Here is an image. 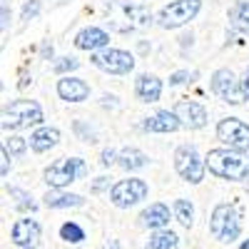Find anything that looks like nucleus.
Returning <instances> with one entry per match:
<instances>
[{"instance_id":"1","label":"nucleus","mask_w":249,"mask_h":249,"mask_svg":"<svg viewBox=\"0 0 249 249\" xmlns=\"http://www.w3.org/2000/svg\"><path fill=\"white\" fill-rule=\"evenodd\" d=\"M210 175L230 182H249V152H237L230 147H214L204 157Z\"/></svg>"},{"instance_id":"2","label":"nucleus","mask_w":249,"mask_h":249,"mask_svg":"<svg viewBox=\"0 0 249 249\" xmlns=\"http://www.w3.org/2000/svg\"><path fill=\"white\" fill-rule=\"evenodd\" d=\"M45 115L35 100H13L3 107V130H23L33 124H43Z\"/></svg>"},{"instance_id":"3","label":"nucleus","mask_w":249,"mask_h":249,"mask_svg":"<svg viewBox=\"0 0 249 249\" xmlns=\"http://www.w3.org/2000/svg\"><path fill=\"white\" fill-rule=\"evenodd\" d=\"M85 175H88L85 160H80V157H60L45 170L43 179H45L48 187H53V190H65L68 184H72L75 179H82Z\"/></svg>"},{"instance_id":"4","label":"nucleus","mask_w":249,"mask_h":249,"mask_svg":"<svg viewBox=\"0 0 249 249\" xmlns=\"http://www.w3.org/2000/svg\"><path fill=\"white\" fill-rule=\"evenodd\" d=\"M210 232H212L214 239H219L224 244L239 239V234H242L239 212L234 210L232 204H227V202L217 204L212 210V217H210Z\"/></svg>"},{"instance_id":"5","label":"nucleus","mask_w":249,"mask_h":249,"mask_svg":"<svg viewBox=\"0 0 249 249\" xmlns=\"http://www.w3.org/2000/svg\"><path fill=\"white\" fill-rule=\"evenodd\" d=\"M199 10H202V0H175V3L164 5L155 20L164 30H177V28L187 25L190 20H195Z\"/></svg>"},{"instance_id":"6","label":"nucleus","mask_w":249,"mask_h":249,"mask_svg":"<svg viewBox=\"0 0 249 249\" xmlns=\"http://www.w3.org/2000/svg\"><path fill=\"white\" fill-rule=\"evenodd\" d=\"M175 170L184 182L199 184L204 179V172H207V162L199 157L195 144H179L175 150Z\"/></svg>"},{"instance_id":"7","label":"nucleus","mask_w":249,"mask_h":249,"mask_svg":"<svg viewBox=\"0 0 249 249\" xmlns=\"http://www.w3.org/2000/svg\"><path fill=\"white\" fill-rule=\"evenodd\" d=\"M150 195V187L144 179L130 177V179H120L110 187V202L120 210H130V207L140 204L142 199H147Z\"/></svg>"},{"instance_id":"8","label":"nucleus","mask_w":249,"mask_h":249,"mask_svg":"<svg viewBox=\"0 0 249 249\" xmlns=\"http://www.w3.org/2000/svg\"><path fill=\"white\" fill-rule=\"evenodd\" d=\"M92 65L107 75H130L135 70V55L127 50H120V48H107V50H100L90 55Z\"/></svg>"},{"instance_id":"9","label":"nucleus","mask_w":249,"mask_h":249,"mask_svg":"<svg viewBox=\"0 0 249 249\" xmlns=\"http://www.w3.org/2000/svg\"><path fill=\"white\" fill-rule=\"evenodd\" d=\"M212 92L227 102V105H242V102L247 100L244 90H242V80L232 72V70H227V68H219L212 72Z\"/></svg>"},{"instance_id":"10","label":"nucleus","mask_w":249,"mask_h":249,"mask_svg":"<svg viewBox=\"0 0 249 249\" xmlns=\"http://www.w3.org/2000/svg\"><path fill=\"white\" fill-rule=\"evenodd\" d=\"M217 140L230 150L249 152V124L239 117H224L217 124Z\"/></svg>"},{"instance_id":"11","label":"nucleus","mask_w":249,"mask_h":249,"mask_svg":"<svg viewBox=\"0 0 249 249\" xmlns=\"http://www.w3.org/2000/svg\"><path fill=\"white\" fill-rule=\"evenodd\" d=\"M37 239H40V222L33 219V217H20L10 227V242L18 244V247L30 249Z\"/></svg>"},{"instance_id":"12","label":"nucleus","mask_w":249,"mask_h":249,"mask_svg":"<svg viewBox=\"0 0 249 249\" xmlns=\"http://www.w3.org/2000/svg\"><path fill=\"white\" fill-rule=\"evenodd\" d=\"M175 115L179 117L182 127L187 130H202L207 124V110L195 100H179L175 107Z\"/></svg>"},{"instance_id":"13","label":"nucleus","mask_w":249,"mask_h":249,"mask_svg":"<svg viewBox=\"0 0 249 249\" xmlns=\"http://www.w3.org/2000/svg\"><path fill=\"white\" fill-rule=\"evenodd\" d=\"M75 48L77 50H88L90 55L92 53H100V50H107L110 48V35L102 30V28H82L77 35H75Z\"/></svg>"},{"instance_id":"14","label":"nucleus","mask_w":249,"mask_h":249,"mask_svg":"<svg viewBox=\"0 0 249 249\" xmlns=\"http://www.w3.org/2000/svg\"><path fill=\"white\" fill-rule=\"evenodd\" d=\"M179 127H182V122L175 115V110H157L155 115L144 117V122H142L144 132H162V135H167V132H177Z\"/></svg>"},{"instance_id":"15","label":"nucleus","mask_w":249,"mask_h":249,"mask_svg":"<svg viewBox=\"0 0 249 249\" xmlns=\"http://www.w3.org/2000/svg\"><path fill=\"white\" fill-rule=\"evenodd\" d=\"M57 95H60V100H65V102H85L90 97V85L85 80L68 75V77L57 80Z\"/></svg>"},{"instance_id":"16","label":"nucleus","mask_w":249,"mask_h":249,"mask_svg":"<svg viewBox=\"0 0 249 249\" xmlns=\"http://www.w3.org/2000/svg\"><path fill=\"white\" fill-rule=\"evenodd\" d=\"M135 95H137L140 102H147V105H150V102H157L160 95H162V80L157 75H152V72L137 75V80H135Z\"/></svg>"},{"instance_id":"17","label":"nucleus","mask_w":249,"mask_h":249,"mask_svg":"<svg viewBox=\"0 0 249 249\" xmlns=\"http://www.w3.org/2000/svg\"><path fill=\"white\" fill-rule=\"evenodd\" d=\"M140 222L144 227H150V230L160 232V230H164V227L170 224V207L162 204V202H155L140 214Z\"/></svg>"},{"instance_id":"18","label":"nucleus","mask_w":249,"mask_h":249,"mask_svg":"<svg viewBox=\"0 0 249 249\" xmlns=\"http://www.w3.org/2000/svg\"><path fill=\"white\" fill-rule=\"evenodd\" d=\"M48 210H70V207H82L85 204V197L75 195V192H65V190H50L43 197Z\"/></svg>"},{"instance_id":"19","label":"nucleus","mask_w":249,"mask_h":249,"mask_svg":"<svg viewBox=\"0 0 249 249\" xmlns=\"http://www.w3.org/2000/svg\"><path fill=\"white\" fill-rule=\"evenodd\" d=\"M30 150L37 152V155H43L48 150H53L55 144L60 142V130L57 127H37L33 135H30Z\"/></svg>"},{"instance_id":"20","label":"nucleus","mask_w":249,"mask_h":249,"mask_svg":"<svg viewBox=\"0 0 249 249\" xmlns=\"http://www.w3.org/2000/svg\"><path fill=\"white\" fill-rule=\"evenodd\" d=\"M117 164L122 170H127V172H135V170H142V167H147L150 164V157L144 155L142 150L137 147H124L117 157Z\"/></svg>"},{"instance_id":"21","label":"nucleus","mask_w":249,"mask_h":249,"mask_svg":"<svg viewBox=\"0 0 249 249\" xmlns=\"http://www.w3.org/2000/svg\"><path fill=\"white\" fill-rule=\"evenodd\" d=\"M177 247H179V237L172 230H160L150 237L144 249H177Z\"/></svg>"},{"instance_id":"22","label":"nucleus","mask_w":249,"mask_h":249,"mask_svg":"<svg viewBox=\"0 0 249 249\" xmlns=\"http://www.w3.org/2000/svg\"><path fill=\"white\" fill-rule=\"evenodd\" d=\"M172 212H175V219H177L182 227H187V230L195 224V204H192L190 199H175Z\"/></svg>"},{"instance_id":"23","label":"nucleus","mask_w":249,"mask_h":249,"mask_svg":"<svg viewBox=\"0 0 249 249\" xmlns=\"http://www.w3.org/2000/svg\"><path fill=\"white\" fill-rule=\"evenodd\" d=\"M230 20H232V28L239 33H249V0H242L230 10Z\"/></svg>"},{"instance_id":"24","label":"nucleus","mask_w":249,"mask_h":249,"mask_svg":"<svg viewBox=\"0 0 249 249\" xmlns=\"http://www.w3.org/2000/svg\"><path fill=\"white\" fill-rule=\"evenodd\" d=\"M60 239L68 242V244H80L85 239V230H82L77 222H65L60 227Z\"/></svg>"},{"instance_id":"25","label":"nucleus","mask_w":249,"mask_h":249,"mask_svg":"<svg viewBox=\"0 0 249 249\" xmlns=\"http://www.w3.org/2000/svg\"><path fill=\"white\" fill-rule=\"evenodd\" d=\"M8 195L15 199V204H18V210H30V212H35V202H33V197L25 192V190H20V187H8Z\"/></svg>"},{"instance_id":"26","label":"nucleus","mask_w":249,"mask_h":249,"mask_svg":"<svg viewBox=\"0 0 249 249\" xmlns=\"http://www.w3.org/2000/svg\"><path fill=\"white\" fill-rule=\"evenodd\" d=\"M28 140L25 137H20V135H10L5 142H3V147L10 152V155H15V157H20V155H25V150H28Z\"/></svg>"},{"instance_id":"27","label":"nucleus","mask_w":249,"mask_h":249,"mask_svg":"<svg viewBox=\"0 0 249 249\" xmlns=\"http://www.w3.org/2000/svg\"><path fill=\"white\" fill-rule=\"evenodd\" d=\"M80 68V60L77 57H60L55 65H53V70H55V75H60V77H68V72H72V70H77Z\"/></svg>"},{"instance_id":"28","label":"nucleus","mask_w":249,"mask_h":249,"mask_svg":"<svg viewBox=\"0 0 249 249\" xmlns=\"http://www.w3.org/2000/svg\"><path fill=\"white\" fill-rule=\"evenodd\" d=\"M37 13H40V0H28L20 10V20H33Z\"/></svg>"},{"instance_id":"29","label":"nucleus","mask_w":249,"mask_h":249,"mask_svg":"<svg viewBox=\"0 0 249 249\" xmlns=\"http://www.w3.org/2000/svg\"><path fill=\"white\" fill-rule=\"evenodd\" d=\"M117 157H120V155H117L112 147H107V150L100 152V164H102V167H112V164L117 162Z\"/></svg>"},{"instance_id":"30","label":"nucleus","mask_w":249,"mask_h":249,"mask_svg":"<svg viewBox=\"0 0 249 249\" xmlns=\"http://www.w3.org/2000/svg\"><path fill=\"white\" fill-rule=\"evenodd\" d=\"M10 152L3 147V150H0V177H8V172H10Z\"/></svg>"},{"instance_id":"31","label":"nucleus","mask_w":249,"mask_h":249,"mask_svg":"<svg viewBox=\"0 0 249 249\" xmlns=\"http://www.w3.org/2000/svg\"><path fill=\"white\" fill-rule=\"evenodd\" d=\"M190 80V72L187 70H179V72H172L170 75V85H182V82Z\"/></svg>"},{"instance_id":"32","label":"nucleus","mask_w":249,"mask_h":249,"mask_svg":"<svg viewBox=\"0 0 249 249\" xmlns=\"http://www.w3.org/2000/svg\"><path fill=\"white\" fill-rule=\"evenodd\" d=\"M107 184H110V179H107V177H97V179H95V184H92V192H95V195H97V192H102Z\"/></svg>"},{"instance_id":"33","label":"nucleus","mask_w":249,"mask_h":249,"mask_svg":"<svg viewBox=\"0 0 249 249\" xmlns=\"http://www.w3.org/2000/svg\"><path fill=\"white\" fill-rule=\"evenodd\" d=\"M239 80H242V90H244V95H247V100H249V68L242 72V77H239Z\"/></svg>"},{"instance_id":"34","label":"nucleus","mask_w":249,"mask_h":249,"mask_svg":"<svg viewBox=\"0 0 249 249\" xmlns=\"http://www.w3.org/2000/svg\"><path fill=\"white\" fill-rule=\"evenodd\" d=\"M75 130H77V132L85 130V127H82V122H75ZM85 142H95V132H92V130H88V132H85Z\"/></svg>"},{"instance_id":"35","label":"nucleus","mask_w":249,"mask_h":249,"mask_svg":"<svg viewBox=\"0 0 249 249\" xmlns=\"http://www.w3.org/2000/svg\"><path fill=\"white\" fill-rule=\"evenodd\" d=\"M100 249H120V242H117V239H107V242L102 244Z\"/></svg>"},{"instance_id":"36","label":"nucleus","mask_w":249,"mask_h":249,"mask_svg":"<svg viewBox=\"0 0 249 249\" xmlns=\"http://www.w3.org/2000/svg\"><path fill=\"white\" fill-rule=\"evenodd\" d=\"M43 55H45V57H53V45H50V43L43 45Z\"/></svg>"},{"instance_id":"37","label":"nucleus","mask_w":249,"mask_h":249,"mask_svg":"<svg viewBox=\"0 0 249 249\" xmlns=\"http://www.w3.org/2000/svg\"><path fill=\"white\" fill-rule=\"evenodd\" d=\"M5 28H8V8L3 5V30H5Z\"/></svg>"},{"instance_id":"38","label":"nucleus","mask_w":249,"mask_h":249,"mask_svg":"<svg viewBox=\"0 0 249 249\" xmlns=\"http://www.w3.org/2000/svg\"><path fill=\"white\" fill-rule=\"evenodd\" d=\"M239 249H249V239H244V242L239 244Z\"/></svg>"},{"instance_id":"39","label":"nucleus","mask_w":249,"mask_h":249,"mask_svg":"<svg viewBox=\"0 0 249 249\" xmlns=\"http://www.w3.org/2000/svg\"><path fill=\"white\" fill-rule=\"evenodd\" d=\"M30 249H35V247H30Z\"/></svg>"}]
</instances>
